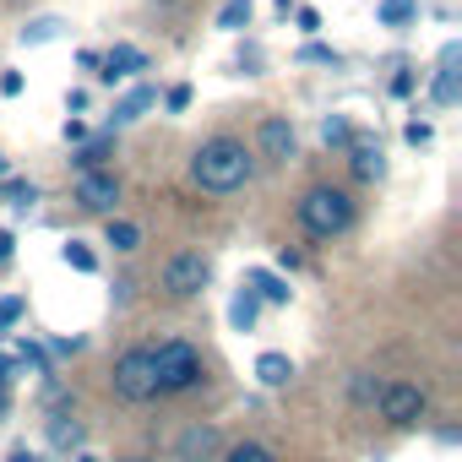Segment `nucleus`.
<instances>
[{"instance_id": "obj_1", "label": "nucleus", "mask_w": 462, "mask_h": 462, "mask_svg": "<svg viewBox=\"0 0 462 462\" xmlns=\"http://www.w3.org/2000/svg\"><path fill=\"white\" fill-rule=\"evenodd\" d=\"M251 174H256V158H251V147H245L240 136H212V142H201L196 158H190V180H196L207 196L240 190Z\"/></svg>"}, {"instance_id": "obj_2", "label": "nucleus", "mask_w": 462, "mask_h": 462, "mask_svg": "<svg viewBox=\"0 0 462 462\" xmlns=\"http://www.w3.org/2000/svg\"><path fill=\"white\" fill-rule=\"evenodd\" d=\"M300 228L310 240H337L354 228V196L337 185H310L300 196Z\"/></svg>"}, {"instance_id": "obj_3", "label": "nucleus", "mask_w": 462, "mask_h": 462, "mask_svg": "<svg viewBox=\"0 0 462 462\" xmlns=\"http://www.w3.org/2000/svg\"><path fill=\"white\" fill-rule=\"evenodd\" d=\"M147 354H152V381H158V397L196 392V386H201V375H207L201 348H196V343H185V337H169V343H158V348H147Z\"/></svg>"}, {"instance_id": "obj_4", "label": "nucleus", "mask_w": 462, "mask_h": 462, "mask_svg": "<svg viewBox=\"0 0 462 462\" xmlns=\"http://www.w3.org/2000/svg\"><path fill=\"white\" fill-rule=\"evenodd\" d=\"M109 386L120 402H152L158 397V381H152V354L147 348H125L109 370Z\"/></svg>"}, {"instance_id": "obj_5", "label": "nucleus", "mask_w": 462, "mask_h": 462, "mask_svg": "<svg viewBox=\"0 0 462 462\" xmlns=\"http://www.w3.org/2000/svg\"><path fill=\"white\" fill-rule=\"evenodd\" d=\"M375 408H381V419H386L392 430H413V424L430 413V392H424L419 381H381Z\"/></svg>"}, {"instance_id": "obj_6", "label": "nucleus", "mask_w": 462, "mask_h": 462, "mask_svg": "<svg viewBox=\"0 0 462 462\" xmlns=\"http://www.w3.org/2000/svg\"><path fill=\"white\" fill-rule=\"evenodd\" d=\"M207 283H212V262H207L201 251H180V256H169V267H163V289H169L174 300H196Z\"/></svg>"}, {"instance_id": "obj_7", "label": "nucleus", "mask_w": 462, "mask_h": 462, "mask_svg": "<svg viewBox=\"0 0 462 462\" xmlns=\"http://www.w3.org/2000/svg\"><path fill=\"white\" fill-rule=\"evenodd\" d=\"M77 207H82V212H115V207H120V174H115V169H88V174H77Z\"/></svg>"}, {"instance_id": "obj_8", "label": "nucleus", "mask_w": 462, "mask_h": 462, "mask_svg": "<svg viewBox=\"0 0 462 462\" xmlns=\"http://www.w3.org/2000/svg\"><path fill=\"white\" fill-rule=\"evenodd\" d=\"M147 66H152V60H147L136 44H115L109 55H98V82H109V88H115V82H131V77H142Z\"/></svg>"}, {"instance_id": "obj_9", "label": "nucleus", "mask_w": 462, "mask_h": 462, "mask_svg": "<svg viewBox=\"0 0 462 462\" xmlns=\"http://www.w3.org/2000/svg\"><path fill=\"white\" fill-rule=\"evenodd\" d=\"M256 142H262V158H273V163H289L294 152H300V131L283 120V115H273V120H262V131H256Z\"/></svg>"}, {"instance_id": "obj_10", "label": "nucleus", "mask_w": 462, "mask_h": 462, "mask_svg": "<svg viewBox=\"0 0 462 462\" xmlns=\"http://www.w3.org/2000/svg\"><path fill=\"white\" fill-rule=\"evenodd\" d=\"M217 446H223V435H217L212 424H190V430L174 440V462H212Z\"/></svg>"}, {"instance_id": "obj_11", "label": "nucleus", "mask_w": 462, "mask_h": 462, "mask_svg": "<svg viewBox=\"0 0 462 462\" xmlns=\"http://www.w3.org/2000/svg\"><path fill=\"white\" fill-rule=\"evenodd\" d=\"M147 109H158V88H131L125 98H115V109H109V125H131V120H142Z\"/></svg>"}, {"instance_id": "obj_12", "label": "nucleus", "mask_w": 462, "mask_h": 462, "mask_svg": "<svg viewBox=\"0 0 462 462\" xmlns=\"http://www.w3.org/2000/svg\"><path fill=\"white\" fill-rule=\"evenodd\" d=\"M348 163H354L359 180H381V174H386V152H381V142H370V136H354V142H348Z\"/></svg>"}, {"instance_id": "obj_13", "label": "nucleus", "mask_w": 462, "mask_h": 462, "mask_svg": "<svg viewBox=\"0 0 462 462\" xmlns=\"http://www.w3.org/2000/svg\"><path fill=\"white\" fill-rule=\"evenodd\" d=\"M245 283H251V294H256L262 305H289V300H294L289 278H278V273H267V267H251V273H245Z\"/></svg>"}, {"instance_id": "obj_14", "label": "nucleus", "mask_w": 462, "mask_h": 462, "mask_svg": "<svg viewBox=\"0 0 462 462\" xmlns=\"http://www.w3.org/2000/svg\"><path fill=\"white\" fill-rule=\"evenodd\" d=\"M104 158H115V131L77 142V152H71V169H77V174H88V169H104Z\"/></svg>"}, {"instance_id": "obj_15", "label": "nucleus", "mask_w": 462, "mask_h": 462, "mask_svg": "<svg viewBox=\"0 0 462 462\" xmlns=\"http://www.w3.org/2000/svg\"><path fill=\"white\" fill-rule=\"evenodd\" d=\"M457 60H462V50H457V44H446V50H440V71H435V88H430L440 109H446V104H457Z\"/></svg>"}, {"instance_id": "obj_16", "label": "nucleus", "mask_w": 462, "mask_h": 462, "mask_svg": "<svg viewBox=\"0 0 462 462\" xmlns=\"http://www.w3.org/2000/svg\"><path fill=\"white\" fill-rule=\"evenodd\" d=\"M256 381H262L267 392L289 386V381H294V359H289V354H262V359H256Z\"/></svg>"}, {"instance_id": "obj_17", "label": "nucleus", "mask_w": 462, "mask_h": 462, "mask_svg": "<svg viewBox=\"0 0 462 462\" xmlns=\"http://www.w3.org/2000/svg\"><path fill=\"white\" fill-rule=\"evenodd\" d=\"M256 316H262V300L251 289H240L235 305H228V327H235V332H256Z\"/></svg>"}, {"instance_id": "obj_18", "label": "nucleus", "mask_w": 462, "mask_h": 462, "mask_svg": "<svg viewBox=\"0 0 462 462\" xmlns=\"http://www.w3.org/2000/svg\"><path fill=\"white\" fill-rule=\"evenodd\" d=\"M413 17H419V0H381V6H375L381 28H408Z\"/></svg>"}, {"instance_id": "obj_19", "label": "nucleus", "mask_w": 462, "mask_h": 462, "mask_svg": "<svg viewBox=\"0 0 462 462\" xmlns=\"http://www.w3.org/2000/svg\"><path fill=\"white\" fill-rule=\"evenodd\" d=\"M251 17H256V6H251V0H223L217 28H223V33H245V28H251Z\"/></svg>"}, {"instance_id": "obj_20", "label": "nucleus", "mask_w": 462, "mask_h": 462, "mask_svg": "<svg viewBox=\"0 0 462 462\" xmlns=\"http://www.w3.org/2000/svg\"><path fill=\"white\" fill-rule=\"evenodd\" d=\"M60 28H66L60 17H39V23H28V28H23V44H28V50H39V44H55V39H60Z\"/></svg>"}, {"instance_id": "obj_21", "label": "nucleus", "mask_w": 462, "mask_h": 462, "mask_svg": "<svg viewBox=\"0 0 462 462\" xmlns=\"http://www.w3.org/2000/svg\"><path fill=\"white\" fill-rule=\"evenodd\" d=\"M321 142H327V147H337V152H348V142H354L348 115H327V120H321Z\"/></svg>"}, {"instance_id": "obj_22", "label": "nucleus", "mask_w": 462, "mask_h": 462, "mask_svg": "<svg viewBox=\"0 0 462 462\" xmlns=\"http://www.w3.org/2000/svg\"><path fill=\"white\" fill-rule=\"evenodd\" d=\"M104 240H109L115 251H136V245H142V228L125 223V217H109V235H104Z\"/></svg>"}, {"instance_id": "obj_23", "label": "nucleus", "mask_w": 462, "mask_h": 462, "mask_svg": "<svg viewBox=\"0 0 462 462\" xmlns=\"http://www.w3.org/2000/svg\"><path fill=\"white\" fill-rule=\"evenodd\" d=\"M60 262H66L71 273H98V256H93L82 240H66V245H60Z\"/></svg>"}, {"instance_id": "obj_24", "label": "nucleus", "mask_w": 462, "mask_h": 462, "mask_svg": "<svg viewBox=\"0 0 462 462\" xmlns=\"http://www.w3.org/2000/svg\"><path fill=\"white\" fill-rule=\"evenodd\" d=\"M223 462H278L267 446H256V440H240V446H228V457Z\"/></svg>"}, {"instance_id": "obj_25", "label": "nucleus", "mask_w": 462, "mask_h": 462, "mask_svg": "<svg viewBox=\"0 0 462 462\" xmlns=\"http://www.w3.org/2000/svg\"><path fill=\"white\" fill-rule=\"evenodd\" d=\"M23 316H28V300H23V294H12V300H0V337H6V332H12V327L23 321Z\"/></svg>"}, {"instance_id": "obj_26", "label": "nucleus", "mask_w": 462, "mask_h": 462, "mask_svg": "<svg viewBox=\"0 0 462 462\" xmlns=\"http://www.w3.org/2000/svg\"><path fill=\"white\" fill-rule=\"evenodd\" d=\"M6 196H12V207H17V212H28V207L39 201V185H33V180H12V185H6Z\"/></svg>"}, {"instance_id": "obj_27", "label": "nucleus", "mask_w": 462, "mask_h": 462, "mask_svg": "<svg viewBox=\"0 0 462 462\" xmlns=\"http://www.w3.org/2000/svg\"><path fill=\"white\" fill-rule=\"evenodd\" d=\"M163 109H169V115H185V109H190V88H185V82H174V88L163 93Z\"/></svg>"}, {"instance_id": "obj_28", "label": "nucleus", "mask_w": 462, "mask_h": 462, "mask_svg": "<svg viewBox=\"0 0 462 462\" xmlns=\"http://www.w3.org/2000/svg\"><path fill=\"white\" fill-rule=\"evenodd\" d=\"M300 60H321V66H337L343 55H337V50H327V44H305V50H300Z\"/></svg>"}, {"instance_id": "obj_29", "label": "nucleus", "mask_w": 462, "mask_h": 462, "mask_svg": "<svg viewBox=\"0 0 462 462\" xmlns=\"http://www.w3.org/2000/svg\"><path fill=\"white\" fill-rule=\"evenodd\" d=\"M402 136H408V147H430V136H435V131H430V120H408V131H402Z\"/></svg>"}, {"instance_id": "obj_30", "label": "nucleus", "mask_w": 462, "mask_h": 462, "mask_svg": "<svg viewBox=\"0 0 462 462\" xmlns=\"http://www.w3.org/2000/svg\"><path fill=\"white\" fill-rule=\"evenodd\" d=\"M381 397V381H370V375H354V402H375Z\"/></svg>"}, {"instance_id": "obj_31", "label": "nucleus", "mask_w": 462, "mask_h": 462, "mask_svg": "<svg viewBox=\"0 0 462 462\" xmlns=\"http://www.w3.org/2000/svg\"><path fill=\"white\" fill-rule=\"evenodd\" d=\"M294 23H300V33H316V28H321V12H310V6H294Z\"/></svg>"}, {"instance_id": "obj_32", "label": "nucleus", "mask_w": 462, "mask_h": 462, "mask_svg": "<svg viewBox=\"0 0 462 462\" xmlns=\"http://www.w3.org/2000/svg\"><path fill=\"white\" fill-rule=\"evenodd\" d=\"M0 93L17 98V93H23V71H6V77H0Z\"/></svg>"}, {"instance_id": "obj_33", "label": "nucleus", "mask_w": 462, "mask_h": 462, "mask_svg": "<svg viewBox=\"0 0 462 462\" xmlns=\"http://www.w3.org/2000/svg\"><path fill=\"white\" fill-rule=\"evenodd\" d=\"M256 66H262V50H256V44H245V50H240V71H256Z\"/></svg>"}, {"instance_id": "obj_34", "label": "nucleus", "mask_w": 462, "mask_h": 462, "mask_svg": "<svg viewBox=\"0 0 462 462\" xmlns=\"http://www.w3.org/2000/svg\"><path fill=\"white\" fill-rule=\"evenodd\" d=\"M392 93H397V98H408V93H413V77H408V71H397V77H392Z\"/></svg>"}, {"instance_id": "obj_35", "label": "nucleus", "mask_w": 462, "mask_h": 462, "mask_svg": "<svg viewBox=\"0 0 462 462\" xmlns=\"http://www.w3.org/2000/svg\"><path fill=\"white\" fill-rule=\"evenodd\" d=\"M66 109H71V115H82V109H88V93H82V88H71V93H66Z\"/></svg>"}, {"instance_id": "obj_36", "label": "nucleus", "mask_w": 462, "mask_h": 462, "mask_svg": "<svg viewBox=\"0 0 462 462\" xmlns=\"http://www.w3.org/2000/svg\"><path fill=\"white\" fill-rule=\"evenodd\" d=\"M66 142H88V125H82V120H77V115H71V120H66Z\"/></svg>"}, {"instance_id": "obj_37", "label": "nucleus", "mask_w": 462, "mask_h": 462, "mask_svg": "<svg viewBox=\"0 0 462 462\" xmlns=\"http://www.w3.org/2000/svg\"><path fill=\"white\" fill-rule=\"evenodd\" d=\"M12 245H17V240L6 235V228H0V267H6V262H12Z\"/></svg>"}, {"instance_id": "obj_38", "label": "nucleus", "mask_w": 462, "mask_h": 462, "mask_svg": "<svg viewBox=\"0 0 462 462\" xmlns=\"http://www.w3.org/2000/svg\"><path fill=\"white\" fill-rule=\"evenodd\" d=\"M12 462H39V457H28V451H23V446H17V451H12Z\"/></svg>"}, {"instance_id": "obj_39", "label": "nucleus", "mask_w": 462, "mask_h": 462, "mask_svg": "<svg viewBox=\"0 0 462 462\" xmlns=\"http://www.w3.org/2000/svg\"><path fill=\"white\" fill-rule=\"evenodd\" d=\"M0 413H6V375H0Z\"/></svg>"}, {"instance_id": "obj_40", "label": "nucleus", "mask_w": 462, "mask_h": 462, "mask_svg": "<svg viewBox=\"0 0 462 462\" xmlns=\"http://www.w3.org/2000/svg\"><path fill=\"white\" fill-rule=\"evenodd\" d=\"M77 462H104V457H93V451H82V457H77Z\"/></svg>"}, {"instance_id": "obj_41", "label": "nucleus", "mask_w": 462, "mask_h": 462, "mask_svg": "<svg viewBox=\"0 0 462 462\" xmlns=\"http://www.w3.org/2000/svg\"><path fill=\"white\" fill-rule=\"evenodd\" d=\"M0 174H6V158H0Z\"/></svg>"}]
</instances>
